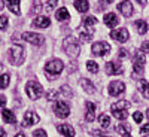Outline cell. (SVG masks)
I'll return each instance as SVG.
<instances>
[{"label":"cell","mask_w":149,"mask_h":137,"mask_svg":"<svg viewBox=\"0 0 149 137\" xmlns=\"http://www.w3.org/2000/svg\"><path fill=\"white\" fill-rule=\"evenodd\" d=\"M8 58L12 66H21L24 63V48L18 43H14L9 48Z\"/></svg>","instance_id":"obj_2"},{"label":"cell","mask_w":149,"mask_h":137,"mask_svg":"<svg viewBox=\"0 0 149 137\" xmlns=\"http://www.w3.org/2000/svg\"><path fill=\"white\" fill-rule=\"evenodd\" d=\"M140 133H149V124H145V125L140 128Z\"/></svg>","instance_id":"obj_40"},{"label":"cell","mask_w":149,"mask_h":137,"mask_svg":"<svg viewBox=\"0 0 149 137\" xmlns=\"http://www.w3.org/2000/svg\"><path fill=\"white\" fill-rule=\"evenodd\" d=\"M6 104V97L5 95H0V107H3Z\"/></svg>","instance_id":"obj_41"},{"label":"cell","mask_w":149,"mask_h":137,"mask_svg":"<svg viewBox=\"0 0 149 137\" xmlns=\"http://www.w3.org/2000/svg\"><path fill=\"white\" fill-rule=\"evenodd\" d=\"M54 112H55V115L61 119H64L70 115V107L66 102H57L54 104Z\"/></svg>","instance_id":"obj_8"},{"label":"cell","mask_w":149,"mask_h":137,"mask_svg":"<svg viewBox=\"0 0 149 137\" xmlns=\"http://www.w3.org/2000/svg\"><path fill=\"white\" fill-rule=\"evenodd\" d=\"M124 72L121 63H116V61H109V63L106 64V73L109 74V76H112V74H121Z\"/></svg>","instance_id":"obj_12"},{"label":"cell","mask_w":149,"mask_h":137,"mask_svg":"<svg viewBox=\"0 0 149 137\" xmlns=\"http://www.w3.org/2000/svg\"><path fill=\"white\" fill-rule=\"evenodd\" d=\"M3 9V3H2V0H0V10Z\"/></svg>","instance_id":"obj_47"},{"label":"cell","mask_w":149,"mask_h":137,"mask_svg":"<svg viewBox=\"0 0 149 137\" xmlns=\"http://www.w3.org/2000/svg\"><path fill=\"white\" fill-rule=\"evenodd\" d=\"M93 54L97 55V57H103V55H107L110 52V45L106 43V42H97L93 45Z\"/></svg>","instance_id":"obj_9"},{"label":"cell","mask_w":149,"mask_h":137,"mask_svg":"<svg viewBox=\"0 0 149 137\" xmlns=\"http://www.w3.org/2000/svg\"><path fill=\"white\" fill-rule=\"evenodd\" d=\"M26 91H27V95L31 98V100H37L43 95V88L39 82L36 81H30L27 82V86H26Z\"/></svg>","instance_id":"obj_5"},{"label":"cell","mask_w":149,"mask_h":137,"mask_svg":"<svg viewBox=\"0 0 149 137\" xmlns=\"http://www.w3.org/2000/svg\"><path fill=\"white\" fill-rule=\"evenodd\" d=\"M5 6L15 15H19V0H5Z\"/></svg>","instance_id":"obj_19"},{"label":"cell","mask_w":149,"mask_h":137,"mask_svg":"<svg viewBox=\"0 0 149 137\" xmlns=\"http://www.w3.org/2000/svg\"><path fill=\"white\" fill-rule=\"evenodd\" d=\"M133 118H134V121L137 122V124H140V122L143 121V113H140V112H134Z\"/></svg>","instance_id":"obj_37"},{"label":"cell","mask_w":149,"mask_h":137,"mask_svg":"<svg viewBox=\"0 0 149 137\" xmlns=\"http://www.w3.org/2000/svg\"><path fill=\"white\" fill-rule=\"evenodd\" d=\"M148 137H149V136H148Z\"/></svg>","instance_id":"obj_51"},{"label":"cell","mask_w":149,"mask_h":137,"mask_svg":"<svg viewBox=\"0 0 149 137\" xmlns=\"http://www.w3.org/2000/svg\"><path fill=\"white\" fill-rule=\"evenodd\" d=\"M8 27V17L0 15V30H5Z\"/></svg>","instance_id":"obj_35"},{"label":"cell","mask_w":149,"mask_h":137,"mask_svg":"<svg viewBox=\"0 0 149 137\" xmlns=\"http://www.w3.org/2000/svg\"><path fill=\"white\" fill-rule=\"evenodd\" d=\"M3 70V66H2V63H0V72H2Z\"/></svg>","instance_id":"obj_48"},{"label":"cell","mask_w":149,"mask_h":137,"mask_svg":"<svg viewBox=\"0 0 149 137\" xmlns=\"http://www.w3.org/2000/svg\"><path fill=\"white\" fill-rule=\"evenodd\" d=\"M69 18H70V14H69V10L66 8H60L57 10V19L58 21H66Z\"/></svg>","instance_id":"obj_25"},{"label":"cell","mask_w":149,"mask_h":137,"mask_svg":"<svg viewBox=\"0 0 149 137\" xmlns=\"http://www.w3.org/2000/svg\"><path fill=\"white\" fill-rule=\"evenodd\" d=\"M2 118H3V121L8 122V124H17V116H15V113H14V112H10V110H8V109H5V110L2 112Z\"/></svg>","instance_id":"obj_20"},{"label":"cell","mask_w":149,"mask_h":137,"mask_svg":"<svg viewBox=\"0 0 149 137\" xmlns=\"http://www.w3.org/2000/svg\"><path fill=\"white\" fill-rule=\"evenodd\" d=\"M110 37H112V39H115V40H118V42H121V43H124V42L128 40L130 34H128L127 29H118V30L110 31Z\"/></svg>","instance_id":"obj_11"},{"label":"cell","mask_w":149,"mask_h":137,"mask_svg":"<svg viewBox=\"0 0 149 137\" xmlns=\"http://www.w3.org/2000/svg\"><path fill=\"white\" fill-rule=\"evenodd\" d=\"M102 137H110V136H102Z\"/></svg>","instance_id":"obj_49"},{"label":"cell","mask_w":149,"mask_h":137,"mask_svg":"<svg viewBox=\"0 0 149 137\" xmlns=\"http://www.w3.org/2000/svg\"><path fill=\"white\" fill-rule=\"evenodd\" d=\"M130 102L127 100H122V102H116L110 106V110H112V115H113L116 119L119 121H124V119H127L128 116V109H130Z\"/></svg>","instance_id":"obj_1"},{"label":"cell","mask_w":149,"mask_h":137,"mask_svg":"<svg viewBox=\"0 0 149 137\" xmlns=\"http://www.w3.org/2000/svg\"><path fill=\"white\" fill-rule=\"evenodd\" d=\"M98 122H100V125H102L103 128H109V125H110V118L103 113V115L98 116Z\"/></svg>","instance_id":"obj_29"},{"label":"cell","mask_w":149,"mask_h":137,"mask_svg":"<svg viewBox=\"0 0 149 137\" xmlns=\"http://www.w3.org/2000/svg\"><path fill=\"white\" fill-rule=\"evenodd\" d=\"M42 9H43V6H42V2H40V0H33V12L39 14Z\"/></svg>","instance_id":"obj_33"},{"label":"cell","mask_w":149,"mask_h":137,"mask_svg":"<svg viewBox=\"0 0 149 137\" xmlns=\"http://www.w3.org/2000/svg\"><path fill=\"white\" fill-rule=\"evenodd\" d=\"M142 51H145L146 54H149V42H143L142 43Z\"/></svg>","instance_id":"obj_39"},{"label":"cell","mask_w":149,"mask_h":137,"mask_svg":"<svg viewBox=\"0 0 149 137\" xmlns=\"http://www.w3.org/2000/svg\"><path fill=\"white\" fill-rule=\"evenodd\" d=\"M0 137H6V133H5L3 128H0Z\"/></svg>","instance_id":"obj_44"},{"label":"cell","mask_w":149,"mask_h":137,"mask_svg":"<svg viewBox=\"0 0 149 137\" xmlns=\"http://www.w3.org/2000/svg\"><path fill=\"white\" fill-rule=\"evenodd\" d=\"M107 90H109V94L112 97H118V95H121L124 91H125V85H124L121 81H113V82L109 83Z\"/></svg>","instance_id":"obj_10"},{"label":"cell","mask_w":149,"mask_h":137,"mask_svg":"<svg viewBox=\"0 0 149 137\" xmlns=\"http://www.w3.org/2000/svg\"><path fill=\"white\" fill-rule=\"evenodd\" d=\"M86 122H93L95 119V104L91 102H86V112H85Z\"/></svg>","instance_id":"obj_16"},{"label":"cell","mask_w":149,"mask_h":137,"mask_svg":"<svg viewBox=\"0 0 149 137\" xmlns=\"http://www.w3.org/2000/svg\"><path fill=\"white\" fill-rule=\"evenodd\" d=\"M60 94L63 95L64 98H72L73 97V91L70 90V86H67V85H63L60 88Z\"/></svg>","instance_id":"obj_28"},{"label":"cell","mask_w":149,"mask_h":137,"mask_svg":"<svg viewBox=\"0 0 149 137\" xmlns=\"http://www.w3.org/2000/svg\"><path fill=\"white\" fill-rule=\"evenodd\" d=\"M57 95H58L57 90H52V91H48L45 97H46V100H49V102H54V100H57Z\"/></svg>","instance_id":"obj_34"},{"label":"cell","mask_w":149,"mask_h":137,"mask_svg":"<svg viewBox=\"0 0 149 137\" xmlns=\"http://www.w3.org/2000/svg\"><path fill=\"white\" fill-rule=\"evenodd\" d=\"M33 137H48V136H46L45 130H36L33 133Z\"/></svg>","instance_id":"obj_38"},{"label":"cell","mask_w":149,"mask_h":137,"mask_svg":"<svg viewBox=\"0 0 149 137\" xmlns=\"http://www.w3.org/2000/svg\"><path fill=\"white\" fill-rule=\"evenodd\" d=\"M118 9H119V12L124 15V17H131L133 15V6H131V3L128 2V0H124V2H121L119 3V6H118Z\"/></svg>","instance_id":"obj_14"},{"label":"cell","mask_w":149,"mask_h":137,"mask_svg":"<svg viewBox=\"0 0 149 137\" xmlns=\"http://www.w3.org/2000/svg\"><path fill=\"white\" fill-rule=\"evenodd\" d=\"M86 69H88L91 73H97L98 72V64L94 63V61H88V63H86Z\"/></svg>","instance_id":"obj_32"},{"label":"cell","mask_w":149,"mask_h":137,"mask_svg":"<svg viewBox=\"0 0 149 137\" xmlns=\"http://www.w3.org/2000/svg\"><path fill=\"white\" fill-rule=\"evenodd\" d=\"M79 37L82 42H90L93 39V33L91 31H86V30H81L79 31Z\"/></svg>","instance_id":"obj_30"},{"label":"cell","mask_w":149,"mask_h":137,"mask_svg":"<svg viewBox=\"0 0 149 137\" xmlns=\"http://www.w3.org/2000/svg\"><path fill=\"white\" fill-rule=\"evenodd\" d=\"M102 2H104V3H112L113 0H102Z\"/></svg>","instance_id":"obj_45"},{"label":"cell","mask_w":149,"mask_h":137,"mask_svg":"<svg viewBox=\"0 0 149 137\" xmlns=\"http://www.w3.org/2000/svg\"><path fill=\"white\" fill-rule=\"evenodd\" d=\"M127 54H128V52L125 51V49H119V57H121V58H124V57H127Z\"/></svg>","instance_id":"obj_42"},{"label":"cell","mask_w":149,"mask_h":137,"mask_svg":"<svg viewBox=\"0 0 149 137\" xmlns=\"http://www.w3.org/2000/svg\"><path fill=\"white\" fill-rule=\"evenodd\" d=\"M139 90H140V92L143 94L145 98H149V83H148L146 79H140L139 81Z\"/></svg>","instance_id":"obj_23"},{"label":"cell","mask_w":149,"mask_h":137,"mask_svg":"<svg viewBox=\"0 0 149 137\" xmlns=\"http://www.w3.org/2000/svg\"><path fill=\"white\" fill-rule=\"evenodd\" d=\"M15 137H26V136H24V134H21V133H18V134H17Z\"/></svg>","instance_id":"obj_46"},{"label":"cell","mask_w":149,"mask_h":137,"mask_svg":"<svg viewBox=\"0 0 149 137\" xmlns=\"http://www.w3.org/2000/svg\"><path fill=\"white\" fill-rule=\"evenodd\" d=\"M148 116H149V110H148Z\"/></svg>","instance_id":"obj_50"},{"label":"cell","mask_w":149,"mask_h":137,"mask_svg":"<svg viewBox=\"0 0 149 137\" xmlns=\"http://www.w3.org/2000/svg\"><path fill=\"white\" fill-rule=\"evenodd\" d=\"M134 27H136V30H137L140 34H145V33L148 31V24H146V21H143V19L134 21Z\"/></svg>","instance_id":"obj_24"},{"label":"cell","mask_w":149,"mask_h":137,"mask_svg":"<svg viewBox=\"0 0 149 137\" xmlns=\"http://www.w3.org/2000/svg\"><path fill=\"white\" fill-rule=\"evenodd\" d=\"M64 69V64H63V61L61 60H51V61H48L46 66H45V72L49 74V79H54L52 76H57V74H60L61 72H63Z\"/></svg>","instance_id":"obj_4"},{"label":"cell","mask_w":149,"mask_h":137,"mask_svg":"<svg viewBox=\"0 0 149 137\" xmlns=\"http://www.w3.org/2000/svg\"><path fill=\"white\" fill-rule=\"evenodd\" d=\"M63 49H64V52L72 58H76L81 54V45L73 36L66 37V40L63 42Z\"/></svg>","instance_id":"obj_3"},{"label":"cell","mask_w":149,"mask_h":137,"mask_svg":"<svg viewBox=\"0 0 149 137\" xmlns=\"http://www.w3.org/2000/svg\"><path fill=\"white\" fill-rule=\"evenodd\" d=\"M39 122V116H37V113H34V112H26V115H24V121H22V127H30L33 125V124H37Z\"/></svg>","instance_id":"obj_13"},{"label":"cell","mask_w":149,"mask_h":137,"mask_svg":"<svg viewBox=\"0 0 149 137\" xmlns=\"http://www.w3.org/2000/svg\"><path fill=\"white\" fill-rule=\"evenodd\" d=\"M74 8H76V10L81 12V14H85V12L90 9L88 0H76V2H74Z\"/></svg>","instance_id":"obj_21"},{"label":"cell","mask_w":149,"mask_h":137,"mask_svg":"<svg viewBox=\"0 0 149 137\" xmlns=\"http://www.w3.org/2000/svg\"><path fill=\"white\" fill-rule=\"evenodd\" d=\"M95 24H97V18H94V17H86V18H84V29H85V30L93 29Z\"/></svg>","instance_id":"obj_27"},{"label":"cell","mask_w":149,"mask_h":137,"mask_svg":"<svg viewBox=\"0 0 149 137\" xmlns=\"http://www.w3.org/2000/svg\"><path fill=\"white\" fill-rule=\"evenodd\" d=\"M81 85H82V88L86 91V92H94V85H93V82L90 81V79H86V78H84V79H81Z\"/></svg>","instance_id":"obj_26"},{"label":"cell","mask_w":149,"mask_h":137,"mask_svg":"<svg viewBox=\"0 0 149 137\" xmlns=\"http://www.w3.org/2000/svg\"><path fill=\"white\" fill-rule=\"evenodd\" d=\"M22 39L31 43V45H36V46H40L43 42H45V37L42 34H37V33H30V31H26V33H22Z\"/></svg>","instance_id":"obj_7"},{"label":"cell","mask_w":149,"mask_h":137,"mask_svg":"<svg viewBox=\"0 0 149 137\" xmlns=\"http://www.w3.org/2000/svg\"><path fill=\"white\" fill-rule=\"evenodd\" d=\"M133 69L136 74H142L145 70V55L142 51H136L134 54V63H133Z\"/></svg>","instance_id":"obj_6"},{"label":"cell","mask_w":149,"mask_h":137,"mask_svg":"<svg viewBox=\"0 0 149 137\" xmlns=\"http://www.w3.org/2000/svg\"><path fill=\"white\" fill-rule=\"evenodd\" d=\"M118 22H119V19H118L116 14H112V12H109V14L104 15V24H106L107 27L113 29V27L118 26Z\"/></svg>","instance_id":"obj_17"},{"label":"cell","mask_w":149,"mask_h":137,"mask_svg":"<svg viewBox=\"0 0 149 137\" xmlns=\"http://www.w3.org/2000/svg\"><path fill=\"white\" fill-rule=\"evenodd\" d=\"M57 131L60 134H63L64 137H74V130H73L72 125H69V124H60L57 127Z\"/></svg>","instance_id":"obj_15"},{"label":"cell","mask_w":149,"mask_h":137,"mask_svg":"<svg viewBox=\"0 0 149 137\" xmlns=\"http://www.w3.org/2000/svg\"><path fill=\"white\" fill-rule=\"evenodd\" d=\"M9 81H10L9 74H2V76H0V90L6 88V86L9 85Z\"/></svg>","instance_id":"obj_31"},{"label":"cell","mask_w":149,"mask_h":137,"mask_svg":"<svg viewBox=\"0 0 149 137\" xmlns=\"http://www.w3.org/2000/svg\"><path fill=\"white\" fill-rule=\"evenodd\" d=\"M115 131L119 133V134H122V137H131V134H130V125H128V124H119V125L115 127Z\"/></svg>","instance_id":"obj_22"},{"label":"cell","mask_w":149,"mask_h":137,"mask_svg":"<svg viewBox=\"0 0 149 137\" xmlns=\"http://www.w3.org/2000/svg\"><path fill=\"white\" fill-rule=\"evenodd\" d=\"M49 24H51V19L48 17H36L33 21V26L39 27V29H46V27H49Z\"/></svg>","instance_id":"obj_18"},{"label":"cell","mask_w":149,"mask_h":137,"mask_svg":"<svg viewBox=\"0 0 149 137\" xmlns=\"http://www.w3.org/2000/svg\"><path fill=\"white\" fill-rule=\"evenodd\" d=\"M136 2H139V3L142 5V6H145V5L148 3V0H136Z\"/></svg>","instance_id":"obj_43"},{"label":"cell","mask_w":149,"mask_h":137,"mask_svg":"<svg viewBox=\"0 0 149 137\" xmlns=\"http://www.w3.org/2000/svg\"><path fill=\"white\" fill-rule=\"evenodd\" d=\"M57 6V0H49V2L46 3V12H51L54 10V8Z\"/></svg>","instance_id":"obj_36"}]
</instances>
